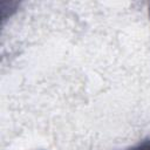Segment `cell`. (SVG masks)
I'll return each instance as SVG.
<instances>
[{
  "label": "cell",
  "instance_id": "7a4b0ae2",
  "mask_svg": "<svg viewBox=\"0 0 150 150\" xmlns=\"http://www.w3.org/2000/svg\"><path fill=\"white\" fill-rule=\"evenodd\" d=\"M149 16H150V5H149Z\"/></svg>",
  "mask_w": 150,
  "mask_h": 150
},
{
  "label": "cell",
  "instance_id": "6da1fadb",
  "mask_svg": "<svg viewBox=\"0 0 150 150\" xmlns=\"http://www.w3.org/2000/svg\"><path fill=\"white\" fill-rule=\"evenodd\" d=\"M127 150H150V139L143 141V142H141V143H138V144H136V145H134Z\"/></svg>",
  "mask_w": 150,
  "mask_h": 150
}]
</instances>
